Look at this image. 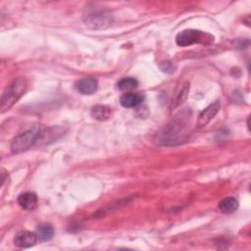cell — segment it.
I'll return each mask as SVG.
<instances>
[{
    "mask_svg": "<svg viewBox=\"0 0 251 251\" xmlns=\"http://www.w3.org/2000/svg\"><path fill=\"white\" fill-rule=\"evenodd\" d=\"M26 89V80L24 77L14 78L5 88L0 100V109L2 113L10 110L17 101L23 96Z\"/></svg>",
    "mask_w": 251,
    "mask_h": 251,
    "instance_id": "obj_1",
    "label": "cell"
},
{
    "mask_svg": "<svg viewBox=\"0 0 251 251\" xmlns=\"http://www.w3.org/2000/svg\"><path fill=\"white\" fill-rule=\"evenodd\" d=\"M214 36L206 31L199 30V29H184L180 31L176 37V42L178 46H190L192 44H203L209 45L213 43Z\"/></svg>",
    "mask_w": 251,
    "mask_h": 251,
    "instance_id": "obj_2",
    "label": "cell"
},
{
    "mask_svg": "<svg viewBox=\"0 0 251 251\" xmlns=\"http://www.w3.org/2000/svg\"><path fill=\"white\" fill-rule=\"evenodd\" d=\"M40 131V127L34 126L21 132L12 140L11 151L15 154H20L28 150L32 145L36 144Z\"/></svg>",
    "mask_w": 251,
    "mask_h": 251,
    "instance_id": "obj_3",
    "label": "cell"
},
{
    "mask_svg": "<svg viewBox=\"0 0 251 251\" xmlns=\"http://www.w3.org/2000/svg\"><path fill=\"white\" fill-rule=\"evenodd\" d=\"M84 23L92 28H103L111 25L110 16L103 10L91 9L84 15Z\"/></svg>",
    "mask_w": 251,
    "mask_h": 251,
    "instance_id": "obj_4",
    "label": "cell"
},
{
    "mask_svg": "<svg viewBox=\"0 0 251 251\" xmlns=\"http://www.w3.org/2000/svg\"><path fill=\"white\" fill-rule=\"evenodd\" d=\"M221 109V102L219 100L213 102L209 106H207L205 109L201 111V113L198 116L197 120V126L199 127H203L207 126L211 120L218 114V112Z\"/></svg>",
    "mask_w": 251,
    "mask_h": 251,
    "instance_id": "obj_5",
    "label": "cell"
},
{
    "mask_svg": "<svg viewBox=\"0 0 251 251\" xmlns=\"http://www.w3.org/2000/svg\"><path fill=\"white\" fill-rule=\"evenodd\" d=\"M37 240V233L28 230H22L16 234L14 238V243L19 248H29L34 246Z\"/></svg>",
    "mask_w": 251,
    "mask_h": 251,
    "instance_id": "obj_6",
    "label": "cell"
},
{
    "mask_svg": "<svg viewBox=\"0 0 251 251\" xmlns=\"http://www.w3.org/2000/svg\"><path fill=\"white\" fill-rule=\"evenodd\" d=\"M75 89L81 93V94H85V95H89L94 93L97 90V80L94 77H83L79 80H77L75 84Z\"/></svg>",
    "mask_w": 251,
    "mask_h": 251,
    "instance_id": "obj_7",
    "label": "cell"
},
{
    "mask_svg": "<svg viewBox=\"0 0 251 251\" xmlns=\"http://www.w3.org/2000/svg\"><path fill=\"white\" fill-rule=\"evenodd\" d=\"M144 97L141 93L137 92H126L120 98V103L125 108H135L140 105Z\"/></svg>",
    "mask_w": 251,
    "mask_h": 251,
    "instance_id": "obj_8",
    "label": "cell"
},
{
    "mask_svg": "<svg viewBox=\"0 0 251 251\" xmlns=\"http://www.w3.org/2000/svg\"><path fill=\"white\" fill-rule=\"evenodd\" d=\"M18 204L24 210L32 211L35 209L37 205V196L33 192H24L18 197Z\"/></svg>",
    "mask_w": 251,
    "mask_h": 251,
    "instance_id": "obj_9",
    "label": "cell"
},
{
    "mask_svg": "<svg viewBox=\"0 0 251 251\" xmlns=\"http://www.w3.org/2000/svg\"><path fill=\"white\" fill-rule=\"evenodd\" d=\"M91 116L97 121H107L111 116V109L105 105H95L91 108Z\"/></svg>",
    "mask_w": 251,
    "mask_h": 251,
    "instance_id": "obj_10",
    "label": "cell"
},
{
    "mask_svg": "<svg viewBox=\"0 0 251 251\" xmlns=\"http://www.w3.org/2000/svg\"><path fill=\"white\" fill-rule=\"evenodd\" d=\"M238 208V201L234 197L224 198L219 203V209L225 214H231Z\"/></svg>",
    "mask_w": 251,
    "mask_h": 251,
    "instance_id": "obj_11",
    "label": "cell"
},
{
    "mask_svg": "<svg viewBox=\"0 0 251 251\" xmlns=\"http://www.w3.org/2000/svg\"><path fill=\"white\" fill-rule=\"evenodd\" d=\"M36 233L40 241H48L53 237L54 228L49 224H42L37 227Z\"/></svg>",
    "mask_w": 251,
    "mask_h": 251,
    "instance_id": "obj_12",
    "label": "cell"
},
{
    "mask_svg": "<svg viewBox=\"0 0 251 251\" xmlns=\"http://www.w3.org/2000/svg\"><path fill=\"white\" fill-rule=\"evenodd\" d=\"M137 85L138 81L134 77H124L117 83V87L123 91L134 89L137 87Z\"/></svg>",
    "mask_w": 251,
    "mask_h": 251,
    "instance_id": "obj_13",
    "label": "cell"
},
{
    "mask_svg": "<svg viewBox=\"0 0 251 251\" xmlns=\"http://www.w3.org/2000/svg\"><path fill=\"white\" fill-rule=\"evenodd\" d=\"M188 91H189V84L186 82L185 84L182 85L179 92L176 94V98H175V100L172 104V107L175 108V107H177L179 104H181L186 99Z\"/></svg>",
    "mask_w": 251,
    "mask_h": 251,
    "instance_id": "obj_14",
    "label": "cell"
}]
</instances>
